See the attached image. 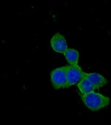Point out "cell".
I'll use <instances>...</instances> for the list:
<instances>
[{"mask_svg": "<svg viewBox=\"0 0 111 125\" xmlns=\"http://www.w3.org/2000/svg\"><path fill=\"white\" fill-rule=\"evenodd\" d=\"M80 95L86 106L92 111L100 110L110 103V98L108 97L94 92L84 94L80 93Z\"/></svg>", "mask_w": 111, "mask_h": 125, "instance_id": "cell-1", "label": "cell"}, {"mask_svg": "<svg viewBox=\"0 0 111 125\" xmlns=\"http://www.w3.org/2000/svg\"><path fill=\"white\" fill-rule=\"evenodd\" d=\"M50 45L57 52L64 54L68 49V45L65 37L60 33H56L50 40Z\"/></svg>", "mask_w": 111, "mask_h": 125, "instance_id": "cell-4", "label": "cell"}, {"mask_svg": "<svg viewBox=\"0 0 111 125\" xmlns=\"http://www.w3.org/2000/svg\"><path fill=\"white\" fill-rule=\"evenodd\" d=\"M77 86L82 94L89 93L94 92L95 90L92 84L85 77L79 82Z\"/></svg>", "mask_w": 111, "mask_h": 125, "instance_id": "cell-6", "label": "cell"}, {"mask_svg": "<svg viewBox=\"0 0 111 125\" xmlns=\"http://www.w3.org/2000/svg\"><path fill=\"white\" fill-rule=\"evenodd\" d=\"M64 54L70 64H78L79 54L77 50L73 49H68Z\"/></svg>", "mask_w": 111, "mask_h": 125, "instance_id": "cell-7", "label": "cell"}, {"mask_svg": "<svg viewBox=\"0 0 111 125\" xmlns=\"http://www.w3.org/2000/svg\"><path fill=\"white\" fill-rule=\"evenodd\" d=\"M85 77L91 83L95 90L103 86L108 83L106 78L98 73H86Z\"/></svg>", "mask_w": 111, "mask_h": 125, "instance_id": "cell-5", "label": "cell"}, {"mask_svg": "<svg viewBox=\"0 0 111 125\" xmlns=\"http://www.w3.org/2000/svg\"><path fill=\"white\" fill-rule=\"evenodd\" d=\"M68 65L59 67L52 70L50 74V80L53 88L59 89L66 88Z\"/></svg>", "mask_w": 111, "mask_h": 125, "instance_id": "cell-2", "label": "cell"}, {"mask_svg": "<svg viewBox=\"0 0 111 125\" xmlns=\"http://www.w3.org/2000/svg\"><path fill=\"white\" fill-rule=\"evenodd\" d=\"M85 74L78 64L68 65L66 88H69L79 82L85 77Z\"/></svg>", "mask_w": 111, "mask_h": 125, "instance_id": "cell-3", "label": "cell"}]
</instances>
